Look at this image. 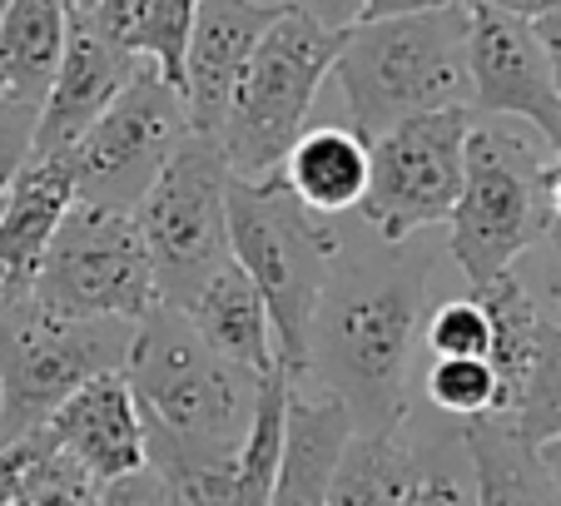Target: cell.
Here are the masks:
<instances>
[{
	"label": "cell",
	"mask_w": 561,
	"mask_h": 506,
	"mask_svg": "<svg viewBox=\"0 0 561 506\" xmlns=\"http://www.w3.org/2000/svg\"><path fill=\"white\" fill-rule=\"evenodd\" d=\"M339 45L343 31H323L294 5L274 15V25L254 45L244 74L233 84L229 115L214 135L233 180H268L284 169L288 149L308 129V110H313L318 90L333 74Z\"/></svg>",
	"instance_id": "cell-6"
},
{
	"label": "cell",
	"mask_w": 561,
	"mask_h": 506,
	"mask_svg": "<svg viewBox=\"0 0 561 506\" xmlns=\"http://www.w3.org/2000/svg\"><path fill=\"white\" fill-rule=\"evenodd\" d=\"M447 5H462V0H363L358 21H398V15H427Z\"/></svg>",
	"instance_id": "cell-35"
},
{
	"label": "cell",
	"mask_w": 561,
	"mask_h": 506,
	"mask_svg": "<svg viewBox=\"0 0 561 506\" xmlns=\"http://www.w3.org/2000/svg\"><path fill=\"white\" fill-rule=\"evenodd\" d=\"M423 398L447 422L502 417V378L488 358H427Z\"/></svg>",
	"instance_id": "cell-25"
},
{
	"label": "cell",
	"mask_w": 561,
	"mask_h": 506,
	"mask_svg": "<svg viewBox=\"0 0 561 506\" xmlns=\"http://www.w3.org/2000/svg\"><path fill=\"white\" fill-rule=\"evenodd\" d=\"M135 323L125 318H70L25 303L0 313V433L5 442L41 433L50 412L100 372H125Z\"/></svg>",
	"instance_id": "cell-7"
},
{
	"label": "cell",
	"mask_w": 561,
	"mask_h": 506,
	"mask_svg": "<svg viewBox=\"0 0 561 506\" xmlns=\"http://www.w3.org/2000/svg\"><path fill=\"white\" fill-rule=\"evenodd\" d=\"M488 5H497V11L517 15V21H537V15H547L551 5H561V0H488Z\"/></svg>",
	"instance_id": "cell-37"
},
{
	"label": "cell",
	"mask_w": 561,
	"mask_h": 506,
	"mask_svg": "<svg viewBox=\"0 0 561 506\" xmlns=\"http://www.w3.org/2000/svg\"><path fill=\"white\" fill-rule=\"evenodd\" d=\"M537 447H541V462H547L551 482H557V492H561V437H547V442H537Z\"/></svg>",
	"instance_id": "cell-39"
},
{
	"label": "cell",
	"mask_w": 561,
	"mask_h": 506,
	"mask_svg": "<svg viewBox=\"0 0 561 506\" xmlns=\"http://www.w3.org/2000/svg\"><path fill=\"white\" fill-rule=\"evenodd\" d=\"M413 467L417 452L408 422L398 433H353L333 467L329 506H403Z\"/></svg>",
	"instance_id": "cell-23"
},
{
	"label": "cell",
	"mask_w": 561,
	"mask_h": 506,
	"mask_svg": "<svg viewBox=\"0 0 561 506\" xmlns=\"http://www.w3.org/2000/svg\"><path fill=\"white\" fill-rule=\"evenodd\" d=\"M339 249V219H323L288 194L278 174L268 180H229V258L249 274L274 323L278 368L304 378L308 327L318 294L329 284Z\"/></svg>",
	"instance_id": "cell-5"
},
{
	"label": "cell",
	"mask_w": 561,
	"mask_h": 506,
	"mask_svg": "<svg viewBox=\"0 0 561 506\" xmlns=\"http://www.w3.org/2000/svg\"><path fill=\"white\" fill-rule=\"evenodd\" d=\"M184 318L199 327V337L219 353V358H229L233 368L254 372L259 382L274 378V372H284L278 368L268 308H264V298H259V288L249 284V274L233 264V258L190 298V303H184Z\"/></svg>",
	"instance_id": "cell-18"
},
{
	"label": "cell",
	"mask_w": 561,
	"mask_h": 506,
	"mask_svg": "<svg viewBox=\"0 0 561 506\" xmlns=\"http://www.w3.org/2000/svg\"><path fill=\"white\" fill-rule=\"evenodd\" d=\"M100 482L85 472V467L65 457L60 447H45L35 457V467L25 472L21 492L11 496V506H95Z\"/></svg>",
	"instance_id": "cell-28"
},
{
	"label": "cell",
	"mask_w": 561,
	"mask_h": 506,
	"mask_svg": "<svg viewBox=\"0 0 561 506\" xmlns=\"http://www.w3.org/2000/svg\"><path fill=\"white\" fill-rule=\"evenodd\" d=\"M125 382L145 422V457L154 472L233 462L264 388L254 372L219 358L184 308L170 303H154L135 323Z\"/></svg>",
	"instance_id": "cell-2"
},
{
	"label": "cell",
	"mask_w": 561,
	"mask_h": 506,
	"mask_svg": "<svg viewBox=\"0 0 561 506\" xmlns=\"http://www.w3.org/2000/svg\"><path fill=\"white\" fill-rule=\"evenodd\" d=\"M75 0H11L0 15V105L41 110L65 50Z\"/></svg>",
	"instance_id": "cell-19"
},
{
	"label": "cell",
	"mask_w": 561,
	"mask_h": 506,
	"mask_svg": "<svg viewBox=\"0 0 561 506\" xmlns=\"http://www.w3.org/2000/svg\"><path fill=\"white\" fill-rule=\"evenodd\" d=\"M184 100L154 65H139L135 80L115 95V105L75 139L65 154H55L70 174V189L80 204L129 209L149 194L159 169L174 159V149L190 139Z\"/></svg>",
	"instance_id": "cell-9"
},
{
	"label": "cell",
	"mask_w": 561,
	"mask_h": 506,
	"mask_svg": "<svg viewBox=\"0 0 561 506\" xmlns=\"http://www.w3.org/2000/svg\"><path fill=\"white\" fill-rule=\"evenodd\" d=\"M443 243L378 239L358 214L339 219L329 284L308 327V388L343 402L353 433H398L413 417V358L423 348L427 284Z\"/></svg>",
	"instance_id": "cell-1"
},
{
	"label": "cell",
	"mask_w": 561,
	"mask_h": 506,
	"mask_svg": "<svg viewBox=\"0 0 561 506\" xmlns=\"http://www.w3.org/2000/svg\"><path fill=\"white\" fill-rule=\"evenodd\" d=\"M85 11L110 45H119L135 60H149L180 90L184 45H190V25L199 0H90Z\"/></svg>",
	"instance_id": "cell-22"
},
{
	"label": "cell",
	"mask_w": 561,
	"mask_h": 506,
	"mask_svg": "<svg viewBox=\"0 0 561 506\" xmlns=\"http://www.w3.org/2000/svg\"><path fill=\"white\" fill-rule=\"evenodd\" d=\"M551 149L522 119H472L462 149V189L447 214V253L467 288H488L512 274L522 253L547 233Z\"/></svg>",
	"instance_id": "cell-4"
},
{
	"label": "cell",
	"mask_w": 561,
	"mask_h": 506,
	"mask_svg": "<svg viewBox=\"0 0 561 506\" xmlns=\"http://www.w3.org/2000/svg\"><path fill=\"white\" fill-rule=\"evenodd\" d=\"M50 447L85 467L95 482L125 476L145 467V422H139L135 392H129L125 372H100L85 388H75L45 422Z\"/></svg>",
	"instance_id": "cell-15"
},
{
	"label": "cell",
	"mask_w": 561,
	"mask_h": 506,
	"mask_svg": "<svg viewBox=\"0 0 561 506\" xmlns=\"http://www.w3.org/2000/svg\"><path fill=\"white\" fill-rule=\"evenodd\" d=\"M278 11L284 5H274V0H199L180 74V100L194 135L204 139L219 135L233 84H239L249 55L264 41V31L274 25Z\"/></svg>",
	"instance_id": "cell-14"
},
{
	"label": "cell",
	"mask_w": 561,
	"mask_h": 506,
	"mask_svg": "<svg viewBox=\"0 0 561 506\" xmlns=\"http://www.w3.org/2000/svg\"><path fill=\"white\" fill-rule=\"evenodd\" d=\"M5 5H11V0H0V15H5Z\"/></svg>",
	"instance_id": "cell-40"
},
{
	"label": "cell",
	"mask_w": 561,
	"mask_h": 506,
	"mask_svg": "<svg viewBox=\"0 0 561 506\" xmlns=\"http://www.w3.org/2000/svg\"><path fill=\"white\" fill-rule=\"evenodd\" d=\"M95 506H174V492H170V482L145 462V467H135V472H125V476L100 482Z\"/></svg>",
	"instance_id": "cell-31"
},
{
	"label": "cell",
	"mask_w": 561,
	"mask_h": 506,
	"mask_svg": "<svg viewBox=\"0 0 561 506\" xmlns=\"http://www.w3.org/2000/svg\"><path fill=\"white\" fill-rule=\"evenodd\" d=\"M45 447H50L45 427H41V433H31V437H15V442L0 447V506H11V496L21 492L25 472L35 467V457H41Z\"/></svg>",
	"instance_id": "cell-33"
},
{
	"label": "cell",
	"mask_w": 561,
	"mask_h": 506,
	"mask_svg": "<svg viewBox=\"0 0 561 506\" xmlns=\"http://www.w3.org/2000/svg\"><path fill=\"white\" fill-rule=\"evenodd\" d=\"M278 180L288 184L298 204H308L323 219H343L363 204L368 189V139L353 135L348 125H318L304 129L288 149Z\"/></svg>",
	"instance_id": "cell-21"
},
{
	"label": "cell",
	"mask_w": 561,
	"mask_h": 506,
	"mask_svg": "<svg viewBox=\"0 0 561 506\" xmlns=\"http://www.w3.org/2000/svg\"><path fill=\"white\" fill-rule=\"evenodd\" d=\"M75 5H90V0H75Z\"/></svg>",
	"instance_id": "cell-41"
},
{
	"label": "cell",
	"mask_w": 561,
	"mask_h": 506,
	"mask_svg": "<svg viewBox=\"0 0 561 506\" xmlns=\"http://www.w3.org/2000/svg\"><path fill=\"white\" fill-rule=\"evenodd\" d=\"M229 180L224 149L204 135H190L135 204L159 303L184 308L229 264Z\"/></svg>",
	"instance_id": "cell-8"
},
{
	"label": "cell",
	"mask_w": 561,
	"mask_h": 506,
	"mask_svg": "<svg viewBox=\"0 0 561 506\" xmlns=\"http://www.w3.org/2000/svg\"><path fill=\"white\" fill-rule=\"evenodd\" d=\"M547 204H551V223H561V159H551L547 169Z\"/></svg>",
	"instance_id": "cell-38"
},
{
	"label": "cell",
	"mask_w": 561,
	"mask_h": 506,
	"mask_svg": "<svg viewBox=\"0 0 561 506\" xmlns=\"http://www.w3.org/2000/svg\"><path fill=\"white\" fill-rule=\"evenodd\" d=\"M472 462L477 506H561V492L551 482L541 447L512 427L507 417H472L457 422Z\"/></svg>",
	"instance_id": "cell-20"
},
{
	"label": "cell",
	"mask_w": 561,
	"mask_h": 506,
	"mask_svg": "<svg viewBox=\"0 0 561 506\" xmlns=\"http://www.w3.org/2000/svg\"><path fill=\"white\" fill-rule=\"evenodd\" d=\"M507 422L527 442H547L561 437V318L541 313L537 327V353H531L527 382H522L517 402H512Z\"/></svg>",
	"instance_id": "cell-26"
},
{
	"label": "cell",
	"mask_w": 561,
	"mask_h": 506,
	"mask_svg": "<svg viewBox=\"0 0 561 506\" xmlns=\"http://www.w3.org/2000/svg\"><path fill=\"white\" fill-rule=\"evenodd\" d=\"M472 110H433L368 139V189L358 214L378 239H413L447 223L462 189V149Z\"/></svg>",
	"instance_id": "cell-11"
},
{
	"label": "cell",
	"mask_w": 561,
	"mask_h": 506,
	"mask_svg": "<svg viewBox=\"0 0 561 506\" xmlns=\"http://www.w3.org/2000/svg\"><path fill=\"white\" fill-rule=\"evenodd\" d=\"M170 482L174 506H239V486H233V462L214 467H180V472H159Z\"/></svg>",
	"instance_id": "cell-30"
},
{
	"label": "cell",
	"mask_w": 561,
	"mask_h": 506,
	"mask_svg": "<svg viewBox=\"0 0 561 506\" xmlns=\"http://www.w3.org/2000/svg\"><path fill=\"white\" fill-rule=\"evenodd\" d=\"M0 447H5V433H0Z\"/></svg>",
	"instance_id": "cell-42"
},
{
	"label": "cell",
	"mask_w": 561,
	"mask_h": 506,
	"mask_svg": "<svg viewBox=\"0 0 561 506\" xmlns=\"http://www.w3.org/2000/svg\"><path fill=\"white\" fill-rule=\"evenodd\" d=\"M512 274H517L522 288L537 298L541 313L561 318V223H547V233L512 264Z\"/></svg>",
	"instance_id": "cell-29"
},
{
	"label": "cell",
	"mask_w": 561,
	"mask_h": 506,
	"mask_svg": "<svg viewBox=\"0 0 561 506\" xmlns=\"http://www.w3.org/2000/svg\"><path fill=\"white\" fill-rule=\"evenodd\" d=\"M333 80L348 105V129L363 139H378L413 115L467 110V0L427 15L348 25Z\"/></svg>",
	"instance_id": "cell-3"
},
{
	"label": "cell",
	"mask_w": 561,
	"mask_h": 506,
	"mask_svg": "<svg viewBox=\"0 0 561 506\" xmlns=\"http://www.w3.org/2000/svg\"><path fill=\"white\" fill-rule=\"evenodd\" d=\"M294 11H304L308 21H318L323 31H348V25H358V11L363 0H288Z\"/></svg>",
	"instance_id": "cell-34"
},
{
	"label": "cell",
	"mask_w": 561,
	"mask_h": 506,
	"mask_svg": "<svg viewBox=\"0 0 561 506\" xmlns=\"http://www.w3.org/2000/svg\"><path fill=\"white\" fill-rule=\"evenodd\" d=\"M353 437V422L339 398L288 378V412H284V457L268 506H329L333 467Z\"/></svg>",
	"instance_id": "cell-17"
},
{
	"label": "cell",
	"mask_w": 561,
	"mask_h": 506,
	"mask_svg": "<svg viewBox=\"0 0 561 506\" xmlns=\"http://www.w3.org/2000/svg\"><path fill=\"white\" fill-rule=\"evenodd\" d=\"M31 129H35L31 110L0 105V199H5V189H11L15 174H21L25 159H31Z\"/></svg>",
	"instance_id": "cell-32"
},
{
	"label": "cell",
	"mask_w": 561,
	"mask_h": 506,
	"mask_svg": "<svg viewBox=\"0 0 561 506\" xmlns=\"http://www.w3.org/2000/svg\"><path fill=\"white\" fill-rule=\"evenodd\" d=\"M408 433H413V482H408L403 506H477V486H472V462H467V447L457 422L437 417L433 433H423L413 417H408Z\"/></svg>",
	"instance_id": "cell-24"
},
{
	"label": "cell",
	"mask_w": 561,
	"mask_h": 506,
	"mask_svg": "<svg viewBox=\"0 0 561 506\" xmlns=\"http://www.w3.org/2000/svg\"><path fill=\"white\" fill-rule=\"evenodd\" d=\"M467 110L477 119H522L547 139L551 154L561 149V80L531 21L467 0Z\"/></svg>",
	"instance_id": "cell-12"
},
{
	"label": "cell",
	"mask_w": 561,
	"mask_h": 506,
	"mask_svg": "<svg viewBox=\"0 0 561 506\" xmlns=\"http://www.w3.org/2000/svg\"><path fill=\"white\" fill-rule=\"evenodd\" d=\"M551 159H561V149H557V154H551Z\"/></svg>",
	"instance_id": "cell-43"
},
{
	"label": "cell",
	"mask_w": 561,
	"mask_h": 506,
	"mask_svg": "<svg viewBox=\"0 0 561 506\" xmlns=\"http://www.w3.org/2000/svg\"><path fill=\"white\" fill-rule=\"evenodd\" d=\"M70 204L75 189L60 159H25V169L0 199V313L35 298L45 249Z\"/></svg>",
	"instance_id": "cell-16"
},
{
	"label": "cell",
	"mask_w": 561,
	"mask_h": 506,
	"mask_svg": "<svg viewBox=\"0 0 561 506\" xmlns=\"http://www.w3.org/2000/svg\"><path fill=\"white\" fill-rule=\"evenodd\" d=\"M531 31H537L541 50H547L551 70H557V80H561V5H551L547 15H537V21H531Z\"/></svg>",
	"instance_id": "cell-36"
},
{
	"label": "cell",
	"mask_w": 561,
	"mask_h": 506,
	"mask_svg": "<svg viewBox=\"0 0 561 506\" xmlns=\"http://www.w3.org/2000/svg\"><path fill=\"white\" fill-rule=\"evenodd\" d=\"M35 303L70 318H125L139 323L159 303L154 268L129 209L80 204L65 209L50 249H45Z\"/></svg>",
	"instance_id": "cell-10"
},
{
	"label": "cell",
	"mask_w": 561,
	"mask_h": 506,
	"mask_svg": "<svg viewBox=\"0 0 561 506\" xmlns=\"http://www.w3.org/2000/svg\"><path fill=\"white\" fill-rule=\"evenodd\" d=\"M427 358H492V318L477 294H457L427 308L423 318Z\"/></svg>",
	"instance_id": "cell-27"
},
{
	"label": "cell",
	"mask_w": 561,
	"mask_h": 506,
	"mask_svg": "<svg viewBox=\"0 0 561 506\" xmlns=\"http://www.w3.org/2000/svg\"><path fill=\"white\" fill-rule=\"evenodd\" d=\"M145 60L125 55L119 45H110L105 35L95 31L85 5H70V31H65V50L60 65H55L50 95L35 110V129H31V159H55L85 135L115 95L135 80V70Z\"/></svg>",
	"instance_id": "cell-13"
}]
</instances>
